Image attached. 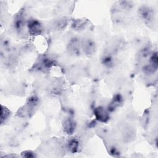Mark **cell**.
Returning <instances> with one entry per match:
<instances>
[{"mask_svg": "<svg viewBox=\"0 0 158 158\" xmlns=\"http://www.w3.org/2000/svg\"><path fill=\"white\" fill-rule=\"evenodd\" d=\"M94 115L97 120L102 122H106L109 120L108 112L102 107H98L94 109Z\"/></svg>", "mask_w": 158, "mask_h": 158, "instance_id": "1", "label": "cell"}, {"mask_svg": "<svg viewBox=\"0 0 158 158\" xmlns=\"http://www.w3.org/2000/svg\"><path fill=\"white\" fill-rule=\"evenodd\" d=\"M29 33L33 35H38L41 34L42 31V26L37 20H31L28 24Z\"/></svg>", "mask_w": 158, "mask_h": 158, "instance_id": "2", "label": "cell"}, {"mask_svg": "<svg viewBox=\"0 0 158 158\" xmlns=\"http://www.w3.org/2000/svg\"><path fill=\"white\" fill-rule=\"evenodd\" d=\"M64 128L67 134H72L75 128V123L72 119H67L64 122Z\"/></svg>", "mask_w": 158, "mask_h": 158, "instance_id": "3", "label": "cell"}, {"mask_svg": "<svg viewBox=\"0 0 158 158\" xmlns=\"http://www.w3.org/2000/svg\"><path fill=\"white\" fill-rule=\"evenodd\" d=\"M78 146H79V143L75 139H71L69 141V144H68V147H69V150L72 152H75L76 151H77Z\"/></svg>", "mask_w": 158, "mask_h": 158, "instance_id": "4", "label": "cell"}, {"mask_svg": "<svg viewBox=\"0 0 158 158\" xmlns=\"http://www.w3.org/2000/svg\"><path fill=\"white\" fill-rule=\"evenodd\" d=\"M10 115V111L4 106H1V123H2L4 121L8 118Z\"/></svg>", "mask_w": 158, "mask_h": 158, "instance_id": "5", "label": "cell"}, {"mask_svg": "<svg viewBox=\"0 0 158 158\" xmlns=\"http://www.w3.org/2000/svg\"><path fill=\"white\" fill-rule=\"evenodd\" d=\"M23 154H24L23 156L27 157H32L35 156V155L33 154V152H32L31 151H25Z\"/></svg>", "mask_w": 158, "mask_h": 158, "instance_id": "6", "label": "cell"}]
</instances>
